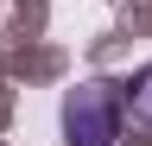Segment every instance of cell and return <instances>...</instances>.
<instances>
[{
    "label": "cell",
    "instance_id": "1",
    "mask_svg": "<svg viewBox=\"0 0 152 146\" xmlns=\"http://www.w3.org/2000/svg\"><path fill=\"white\" fill-rule=\"evenodd\" d=\"M114 89H102V83H89V89H76L70 95V108H64V121H70V140H83V146H108L114 140Z\"/></svg>",
    "mask_w": 152,
    "mask_h": 146
},
{
    "label": "cell",
    "instance_id": "2",
    "mask_svg": "<svg viewBox=\"0 0 152 146\" xmlns=\"http://www.w3.org/2000/svg\"><path fill=\"white\" fill-rule=\"evenodd\" d=\"M133 108L152 121V70H140V76H133Z\"/></svg>",
    "mask_w": 152,
    "mask_h": 146
}]
</instances>
